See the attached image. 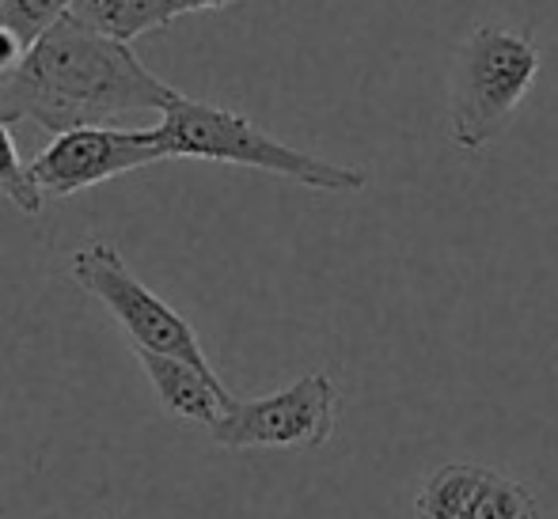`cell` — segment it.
Masks as SVG:
<instances>
[{
    "instance_id": "ba28073f",
    "label": "cell",
    "mask_w": 558,
    "mask_h": 519,
    "mask_svg": "<svg viewBox=\"0 0 558 519\" xmlns=\"http://www.w3.org/2000/svg\"><path fill=\"white\" fill-rule=\"evenodd\" d=\"M133 357L145 368L163 413H171L175 421L198 424V429L214 432V424L221 421L225 410L235 406V398L228 395V387L217 372H202V368L186 364V360L160 357V353H145V349H133Z\"/></svg>"
},
{
    "instance_id": "4fadbf2b",
    "label": "cell",
    "mask_w": 558,
    "mask_h": 519,
    "mask_svg": "<svg viewBox=\"0 0 558 519\" xmlns=\"http://www.w3.org/2000/svg\"><path fill=\"white\" fill-rule=\"evenodd\" d=\"M228 4H240V0H163V20H179L186 12H221Z\"/></svg>"
},
{
    "instance_id": "7c38bea8",
    "label": "cell",
    "mask_w": 558,
    "mask_h": 519,
    "mask_svg": "<svg viewBox=\"0 0 558 519\" xmlns=\"http://www.w3.org/2000/svg\"><path fill=\"white\" fill-rule=\"evenodd\" d=\"M27 53H31V42H23L15 30H8L4 23H0V76L15 73V69L27 61Z\"/></svg>"
},
{
    "instance_id": "8992f818",
    "label": "cell",
    "mask_w": 558,
    "mask_h": 519,
    "mask_svg": "<svg viewBox=\"0 0 558 519\" xmlns=\"http://www.w3.org/2000/svg\"><path fill=\"white\" fill-rule=\"evenodd\" d=\"M163 152L153 129H118V125H81L58 133L31 160V178L43 198H73L118 175H130L148 163H160Z\"/></svg>"
},
{
    "instance_id": "3957f363",
    "label": "cell",
    "mask_w": 558,
    "mask_h": 519,
    "mask_svg": "<svg viewBox=\"0 0 558 519\" xmlns=\"http://www.w3.org/2000/svg\"><path fill=\"white\" fill-rule=\"evenodd\" d=\"M536 76L539 42L532 30L501 23L471 27L448 73V140L468 156L494 145L536 88Z\"/></svg>"
},
{
    "instance_id": "277c9868",
    "label": "cell",
    "mask_w": 558,
    "mask_h": 519,
    "mask_svg": "<svg viewBox=\"0 0 558 519\" xmlns=\"http://www.w3.org/2000/svg\"><path fill=\"white\" fill-rule=\"evenodd\" d=\"M69 273H73V281L84 293L96 296L111 311V319L122 326V334L130 337L133 349L160 353V357L186 360V364L202 368V372H214V364H209L191 322L171 308L168 300H160L125 265V258L118 255L111 243L96 239V243H84L81 250H73Z\"/></svg>"
},
{
    "instance_id": "52a82bcc",
    "label": "cell",
    "mask_w": 558,
    "mask_h": 519,
    "mask_svg": "<svg viewBox=\"0 0 558 519\" xmlns=\"http://www.w3.org/2000/svg\"><path fill=\"white\" fill-rule=\"evenodd\" d=\"M414 519H544V508L532 490L498 470L448 462L418 490Z\"/></svg>"
},
{
    "instance_id": "5b68a950",
    "label": "cell",
    "mask_w": 558,
    "mask_h": 519,
    "mask_svg": "<svg viewBox=\"0 0 558 519\" xmlns=\"http://www.w3.org/2000/svg\"><path fill=\"white\" fill-rule=\"evenodd\" d=\"M338 387L327 372H308L286 391L235 403L214 424V444L225 452H316L335 436Z\"/></svg>"
},
{
    "instance_id": "6da1fadb",
    "label": "cell",
    "mask_w": 558,
    "mask_h": 519,
    "mask_svg": "<svg viewBox=\"0 0 558 519\" xmlns=\"http://www.w3.org/2000/svg\"><path fill=\"white\" fill-rule=\"evenodd\" d=\"M175 96L122 42L61 15L15 73L0 76V122H35L46 133L114 125V118L156 110Z\"/></svg>"
},
{
    "instance_id": "5bb4252c",
    "label": "cell",
    "mask_w": 558,
    "mask_h": 519,
    "mask_svg": "<svg viewBox=\"0 0 558 519\" xmlns=\"http://www.w3.org/2000/svg\"><path fill=\"white\" fill-rule=\"evenodd\" d=\"M99 519H107V516H99Z\"/></svg>"
},
{
    "instance_id": "9c48e42d",
    "label": "cell",
    "mask_w": 558,
    "mask_h": 519,
    "mask_svg": "<svg viewBox=\"0 0 558 519\" xmlns=\"http://www.w3.org/2000/svg\"><path fill=\"white\" fill-rule=\"evenodd\" d=\"M69 15L88 30H96V35L122 46H130L133 38L148 35V30L168 27L163 0H73Z\"/></svg>"
},
{
    "instance_id": "30bf717a",
    "label": "cell",
    "mask_w": 558,
    "mask_h": 519,
    "mask_svg": "<svg viewBox=\"0 0 558 519\" xmlns=\"http://www.w3.org/2000/svg\"><path fill=\"white\" fill-rule=\"evenodd\" d=\"M0 194H4L23 217H38L46 206L43 190H38L35 178H31V163H23L20 145H15L12 129H8L4 122H0Z\"/></svg>"
},
{
    "instance_id": "7a4b0ae2",
    "label": "cell",
    "mask_w": 558,
    "mask_h": 519,
    "mask_svg": "<svg viewBox=\"0 0 558 519\" xmlns=\"http://www.w3.org/2000/svg\"><path fill=\"white\" fill-rule=\"evenodd\" d=\"M153 133L163 160L232 163V168L266 171V175L289 178V183L324 194H357L368 186V171L301 152V148L270 137L247 114H235V110L214 103H198V99H186L183 91H175L163 103L160 122L153 125Z\"/></svg>"
},
{
    "instance_id": "8fae6325",
    "label": "cell",
    "mask_w": 558,
    "mask_h": 519,
    "mask_svg": "<svg viewBox=\"0 0 558 519\" xmlns=\"http://www.w3.org/2000/svg\"><path fill=\"white\" fill-rule=\"evenodd\" d=\"M69 8L73 0H0V23L35 46L38 35H46L61 15H69Z\"/></svg>"
}]
</instances>
